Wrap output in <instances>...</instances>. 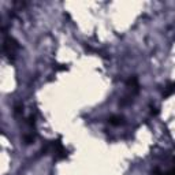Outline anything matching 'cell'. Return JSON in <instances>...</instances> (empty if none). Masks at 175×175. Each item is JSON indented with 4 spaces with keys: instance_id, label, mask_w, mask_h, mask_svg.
Listing matches in <instances>:
<instances>
[{
    "instance_id": "6da1fadb",
    "label": "cell",
    "mask_w": 175,
    "mask_h": 175,
    "mask_svg": "<svg viewBox=\"0 0 175 175\" xmlns=\"http://www.w3.org/2000/svg\"><path fill=\"white\" fill-rule=\"evenodd\" d=\"M17 50H18V43L14 40L13 37H6V40H4V54L7 55L8 58H11V56L15 55Z\"/></svg>"
},
{
    "instance_id": "7a4b0ae2",
    "label": "cell",
    "mask_w": 175,
    "mask_h": 175,
    "mask_svg": "<svg viewBox=\"0 0 175 175\" xmlns=\"http://www.w3.org/2000/svg\"><path fill=\"white\" fill-rule=\"evenodd\" d=\"M109 123L114 126H119L123 123V119L121 116H112V118H109Z\"/></svg>"
}]
</instances>
